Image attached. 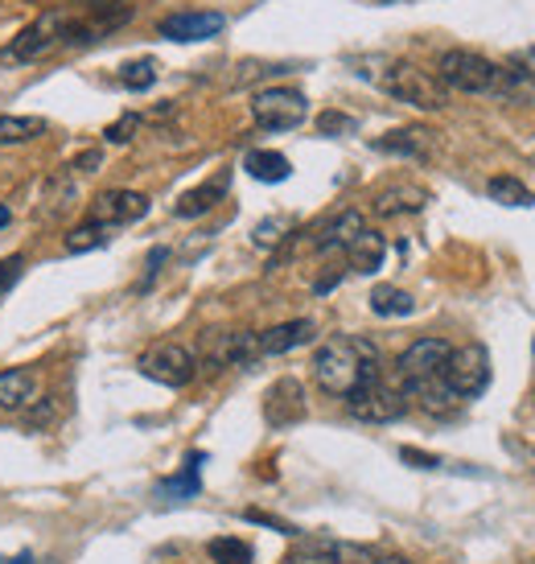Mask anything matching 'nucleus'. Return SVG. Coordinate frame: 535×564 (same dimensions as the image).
<instances>
[{
  "instance_id": "2",
  "label": "nucleus",
  "mask_w": 535,
  "mask_h": 564,
  "mask_svg": "<svg viewBox=\"0 0 535 564\" xmlns=\"http://www.w3.org/2000/svg\"><path fill=\"white\" fill-rule=\"evenodd\" d=\"M437 79L454 91L466 95H490V91H515L520 87V75L515 70H503L490 58L473 54V50H445L441 54V75Z\"/></svg>"
},
{
  "instance_id": "24",
  "label": "nucleus",
  "mask_w": 535,
  "mask_h": 564,
  "mask_svg": "<svg viewBox=\"0 0 535 564\" xmlns=\"http://www.w3.org/2000/svg\"><path fill=\"white\" fill-rule=\"evenodd\" d=\"M371 310L379 317H408L416 310V301H412V293L395 289V284H379L375 293H371Z\"/></svg>"
},
{
  "instance_id": "25",
  "label": "nucleus",
  "mask_w": 535,
  "mask_h": 564,
  "mask_svg": "<svg viewBox=\"0 0 535 564\" xmlns=\"http://www.w3.org/2000/svg\"><path fill=\"white\" fill-rule=\"evenodd\" d=\"M404 395H416V400H421L428 412H437V416H441V412H454V408H457V395L445 388L441 376L428 379V383H416V388H404Z\"/></svg>"
},
{
  "instance_id": "18",
  "label": "nucleus",
  "mask_w": 535,
  "mask_h": 564,
  "mask_svg": "<svg viewBox=\"0 0 535 564\" xmlns=\"http://www.w3.org/2000/svg\"><path fill=\"white\" fill-rule=\"evenodd\" d=\"M383 256H387V243H383V236H379V231H362V236H354L347 243L350 268H354V272H362V276L379 272V268H383Z\"/></svg>"
},
{
  "instance_id": "8",
  "label": "nucleus",
  "mask_w": 535,
  "mask_h": 564,
  "mask_svg": "<svg viewBox=\"0 0 535 564\" xmlns=\"http://www.w3.org/2000/svg\"><path fill=\"white\" fill-rule=\"evenodd\" d=\"M141 371L149 379L165 383V388H186L189 379L198 376V359H194V350H186L182 343H157L141 359Z\"/></svg>"
},
{
  "instance_id": "1",
  "label": "nucleus",
  "mask_w": 535,
  "mask_h": 564,
  "mask_svg": "<svg viewBox=\"0 0 535 564\" xmlns=\"http://www.w3.org/2000/svg\"><path fill=\"white\" fill-rule=\"evenodd\" d=\"M314 379L321 392L347 400L362 383L379 379V346L367 338H330L326 346H317Z\"/></svg>"
},
{
  "instance_id": "21",
  "label": "nucleus",
  "mask_w": 535,
  "mask_h": 564,
  "mask_svg": "<svg viewBox=\"0 0 535 564\" xmlns=\"http://www.w3.org/2000/svg\"><path fill=\"white\" fill-rule=\"evenodd\" d=\"M281 564H338V540H326V535L297 540Z\"/></svg>"
},
{
  "instance_id": "23",
  "label": "nucleus",
  "mask_w": 535,
  "mask_h": 564,
  "mask_svg": "<svg viewBox=\"0 0 535 564\" xmlns=\"http://www.w3.org/2000/svg\"><path fill=\"white\" fill-rule=\"evenodd\" d=\"M46 132L42 116H0V144H30Z\"/></svg>"
},
{
  "instance_id": "4",
  "label": "nucleus",
  "mask_w": 535,
  "mask_h": 564,
  "mask_svg": "<svg viewBox=\"0 0 535 564\" xmlns=\"http://www.w3.org/2000/svg\"><path fill=\"white\" fill-rule=\"evenodd\" d=\"M441 379L457 400H473V395H482L487 392V383H490V350L487 346H478V343L449 350Z\"/></svg>"
},
{
  "instance_id": "7",
  "label": "nucleus",
  "mask_w": 535,
  "mask_h": 564,
  "mask_svg": "<svg viewBox=\"0 0 535 564\" xmlns=\"http://www.w3.org/2000/svg\"><path fill=\"white\" fill-rule=\"evenodd\" d=\"M347 408L350 416H359L367 424H387V421H400L408 412V395L400 392V388H392V383H383V376H379L371 383H362L359 392H350Z\"/></svg>"
},
{
  "instance_id": "5",
  "label": "nucleus",
  "mask_w": 535,
  "mask_h": 564,
  "mask_svg": "<svg viewBox=\"0 0 535 564\" xmlns=\"http://www.w3.org/2000/svg\"><path fill=\"white\" fill-rule=\"evenodd\" d=\"M305 116H309V99L293 87H268V91H255L252 99V120L264 132H288L305 124Z\"/></svg>"
},
{
  "instance_id": "15",
  "label": "nucleus",
  "mask_w": 535,
  "mask_h": 564,
  "mask_svg": "<svg viewBox=\"0 0 535 564\" xmlns=\"http://www.w3.org/2000/svg\"><path fill=\"white\" fill-rule=\"evenodd\" d=\"M428 203V189L421 186H392L383 189L375 198V215L379 219H395V215H416V210H425Z\"/></svg>"
},
{
  "instance_id": "11",
  "label": "nucleus",
  "mask_w": 535,
  "mask_h": 564,
  "mask_svg": "<svg viewBox=\"0 0 535 564\" xmlns=\"http://www.w3.org/2000/svg\"><path fill=\"white\" fill-rule=\"evenodd\" d=\"M222 30H227L222 13H174L157 25V33L170 42H206V37H219Z\"/></svg>"
},
{
  "instance_id": "12",
  "label": "nucleus",
  "mask_w": 535,
  "mask_h": 564,
  "mask_svg": "<svg viewBox=\"0 0 535 564\" xmlns=\"http://www.w3.org/2000/svg\"><path fill=\"white\" fill-rule=\"evenodd\" d=\"M264 416H268V424H281V429L305 416V388H301L297 379H281V383L268 388Z\"/></svg>"
},
{
  "instance_id": "16",
  "label": "nucleus",
  "mask_w": 535,
  "mask_h": 564,
  "mask_svg": "<svg viewBox=\"0 0 535 564\" xmlns=\"http://www.w3.org/2000/svg\"><path fill=\"white\" fill-rule=\"evenodd\" d=\"M362 231H367V219H362L359 210H342V215H334V219L321 227V236H317L314 248L317 251H338V248L347 251L350 239L362 236Z\"/></svg>"
},
{
  "instance_id": "20",
  "label": "nucleus",
  "mask_w": 535,
  "mask_h": 564,
  "mask_svg": "<svg viewBox=\"0 0 535 564\" xmlns=\"http://www.w3.org/2000/svg\"><path fill=\"white\" fill-rule=\"evenodd\" d=\"M203 462H206V454H189L186 470L177 474V478H165V482L157 486L161 499H170V502L194 499V495L203 490V478H198V470H203Z\"/></svg>"
},
{
  "instance_id": "6",
  "label": "nucleus",
  "mask_w": 535,
  "mask_h": 564,
  "mask_svg": "<svg viewBox=\"0 0 535 564\" xmlns=\"http://www.w3.org/2000/svg\"><path fill=\"white\" fill-rule=\"evenodd\" d=\"M66 21H70L66 13H42L37 21H30L25 30L17 33L9 46L0 50V58H4V63H30V58H42V54H50V50L66 37Z\"/></svg>"
},
{
  "instance_id": "36",
  "label": "nucleus",
  "mask_w": 535,
  "mask_h": 564,
  "mask_svg": "<svg viewBox=\"0 0 535 564\" xmlns=\"http://www.w3.org/2000/svg\"><path fill=\"white\" fill-rule=\"evenodd\" d=\"M99 165H103V153H99V149H91V153H83V158L75 161L70 170H75V173H95Z\"/></svg>"
},
{
  "instance_id": "39",
  "label": "nucleus",
  "mask_w": 535,
  "mask_h": 564,
  "mask_svg": "<svg viewBox=\"0 0 535 564\" xmlns=\"http://www.w3.org/2000/svg\"><path fill=\"white\" fill-rule=\"evenodd\" d=\"M0 564H33V556L25 552V556H17V561H0Z\"/></svg>"
},
{
  "instance_id": "13",
  "label": "nucleus",
  "mask_w": 535,
  "mask_h": 564,
  "mask_svg": "<svg viewBox=\"0 0 535 564\" xmlns=\"http://www.w3.org/2000/svg\"><path fill=\"white\" fill-rule=\"evenodd\" d=\"M317 326L309 317H297V322H284V326H272L260 334V355H288L297 346L314 343Z\"/></svg>"
},
{
  "instance_id": "33",
  "label": "nucleus",
  "mask_w": 535,
  "mask_h": 564,
  "mask_svg": "<svg viewBox=\"0 0 535 564\" xmlns=\"http://www.w3.org/2000/svg\"><path fill=\"white\" fill-rule=\"evenodd\" d=\"M21 268H25V260H21V256H9V260H0V297H4V293H9V289L17 284Z\"/></svg>"
},
{
  "instance_id": "26",
  "label": "nucleus",
  "mask_w": 535,
  "mask_h": 564,
  "mask_svg": "<svg viewBox=\"0 0 535 564\" xmlns=\"http://www.w3.org/2000/svg\"><path fill=\"white\" fill-rule=\"evenodd\" d=\"M487 194L494 198V203H503V206H535V194L527 186H523L520 177H490V186Z\"/></svg>"
},
{
  "instance_id": "27",
  "label": "nucleus",
  "mask_w": 535,
  "mask_h": 564,
  "mask_svg": "<svg viewBox=\"0 0 535 564\" xmlns=\"http://www.w3.org/2000/svg\"><path fill=\"white\" fill-rule=\"evenodd\" d=\"M206 556L215 564H252V544L248 540H236V535H222V540H210L206 544Z\"/></svg>"
},
{
  "instance_id": "37",
  "label": "nucleus",
  "mask_w": 535,
  "mask_h": 564,
  "mask_svg": "<svg viewBox=\"0 0 535 564\" xmlns=\"http://www.w3.org/2000/svg\"><path fill=\"white\" fill-rule=\"evenodd\" d=\"M371 564H412L408 556H375Z\"/></svg>"
},
{
  "instance_id": "30",
  "label": "nucleus",
  "mask_w": 535,
  "mask_h": 564,
  "mask_svg": "<svg viewBox=\"0 0 535 564\" xmlns=\"http://www.w3.org/2000/svg\"><path fill=\"white\" fill-rule=\"evenodd\" d=\"M137 128H141V116H137V111H128V116H120L116 124H108L103 141H108V144H128L132 137H137Z\"/></svg>"
},
{
  "instance_id": "19",
  "label": "nucleus",
  "mask_w": 535,
  "mask_h": 564,
  "mask_svg": "<svg viewBox=\"0 0 535 564\" xmlns=\"http://www.w3.org/2000/svg\"><path fill=\"white\" fill-rule=\"evenodd\" d=\"M222 194H227V173L215 177V182H206V186H198V189H186V194L177 198L174 215L177 219H198V215H206L210 206L219 203Z\"/></svg>"
},
{
  "instance_id": "10",
  "label": "nucleus",
  "mask_w": 535,
  "mask_h": 564,
  "mask_svg": "<svg viewBox=\"0 0 535 564\" xmlns=\"http://www.w3.org/2000/svg\"><path fill=\"white\" fill-rule=\"evenodd\" d=\"M149 215V198L137 194V189H103L91 203V215L87 223H99V227H124V223H137Z\"/></svg>"
},
{
  "instance_id": "29",
  "label": "nucleus",
  "mask_w": 535,
  "mask_h": 564,
  "mask_svg": "<svg viewBox=\"0 0 535 564\" xmlns=\"http://www.w3.org/2000/svg\"><path fill=\"white\" fill-rule=\"evenodd\" d=\"M108 231L111 227H99V223H83V227H75L70 236H66V251H95L108 243Z\"/></svg>"
},
{
  "instance_id": "38",
  "label": "nucleus",
  "mask_w": 535,
  "mask_h": 564,
  "mask_svg": "<svg viewBox=\"0 0 535 564\" xmlns=\"http://www.w3.org/2000/svg\"><path fill=\"white\" fill-rule=\"evenodd\" d=\"M9 223H13V210L0 203V227H9Z\"/></svg>"
},
{
  "instance_id": "14",
  "label": "nucleus",
  "mask_w": 535,
  "mask_h": 564,
  "mask_svg": "<svg viewBox=\"0 0 535 564\" xmlns=\"http://www.w3.org/2000/svg\"><path fill=\"white\" fill-rule=\"evenodd\" d=\"M37 400V371L17 367V371H0V408H30Z\"/></svg>"
},
{
  "instance_id": "31",
  "label": "nucleus",
  "mask_w": 535,
  "mask_h": 564,
  "mask_svg": "<svg viewBox=\"0 0 535 564\" xmlns=\"http://www.w3.org/2000/svg\"><path fill=\"white\" fill-rule=\"evenodd\" d=\"M317 132L321 137H347V132H354V120L342 116V111H321L317 116Z\"/></svg>"
},
{
  "instance_id": "28",
  "label": "nucleus",
  "mask_w": 535,
  "mask_h": 564,
  "mask_svg": "<svg viewBox=\"0 0 535 564\" xmlns=\"http://www.w3.org/2000/svg\"><path fill=\"white\" fill-rule=\"evenodd\" d=\"M120 83L128 91H149L157 83V63L153 58H132V63L120 66Z\"/></svg>"
},
{
  "instance_id": "32",
  "label": "nucleus",
  "mask_w": 535,
  "mask_h": 564,
  "mask_svg": "<svg viewBox=\"0 0 535 564\" xmlns=\"http://www.w3.org/2000/svg\"><path fill=\"white\" fill-rule=\"evenodd\" d=\"M284 231H288V219H264L255 227V243H260V248H276Z\"/></svg>"
},
{
  "instance_id": "22",
  "label": "nucleus",
  "mask_w": 535,
  "mask_h": 564,
  "mask_svg": "<svg viewBox=\"0 0 535 564\" xmlns=\"http://www.w3.org/2000/svg\"><path fill=\"white\" fill-rule=\"evenodd\" d=\"M243 165H248V173H252L255 182H284V177L293 173L288 158H284V153H276V149H252Z\"/></svg>"
},
{
  "instance_id": "3",
  "label": "nucleus",
  "mask_w": 535,
  "mask_h": 564,
  "mask_svg": "<svg viewBox=\"0 0 535 564\" xmlns=\"http://www.w3.org/2000/svg\"><path fill=\"white\" fill-rule=\"evenodd\" d=\"M383 91L395 95L400 104H412V108H421V111H441L445 104H449L445 83L437 79V75L421 70V66H412V63L387 66V75H383Z\"/></svg>"
},
{
  "instance_id": "40",
  "label": "nucleus",
  "mask_w": 535,
  "mask_h": 564,
  "mask_svg": "<svg viewBox=\"0 0 535 564\" xmlns=\"http://www.w3.org/2000/svg\"><path fill=\"white\" fill-rule=\"evenodd\" d=\"M87 4H95V9H111L116 0H87Z\"/></svg>"
},
{
  "instance_id": "34",
  "label": "nucleus",
  "mask_w": 535,
  "mask_h": 564,
  "mask_svg": "<svg viewBox=\"0 0 535 564\" xmlns=\"http://www.w3.org/2000/svg\"><path fill=\"white\" fill-rule=\"evenodd\" d=\"M400 457H404L408 466H416V470H441V457L421 454V449H400Z\"/></svg>"
},
{
  "instance_id": "9",
  "label": "nucleus",
  "mask_w": 535,
  "mask_h": 564,
  "mask_svg": "<svg viewBox=\"0 0 535 564\" xmlns=\"http://www.w3.org/2000/svg\"><path fill=\"white\" fill-rule=\"evenodd\" d=\"M454 346L441 343V338H416V343L395 359V376L404 379V388H416V383H428L445 371V359H449Z\"/></svg>"
},
{
  "instance_id": "41",
  "label": "nucleus",
  "mask_w": 535,
  "mask_h": 564,
  "mask_svg": "<svg viewBox=\"0 0 535 564\" xmlns=\"http://www.w3.org/2000/svg\"><path fill=\"white\" fill-rule=\"evenodd\" d=\"M527 58H532V66H535V54H527Z\"/></svg>"
},
{
  "instance_id": "35",
  "label": "nucleus",
  "mask_w": 535,
  "mask_h": 564,
  "mask_svg": "<svg viewBox=\"0 0 535 564\" xmlns=\"http://www.w3.org/2000/svg\"><path fill=\"white\" fill-rule=\"evenodd\" d=\"M165 260H170V251H165V248H153V256H149V264H144V281H141V289H144L149 281H153V276H157V268L165 264Z\"/></svg>"
},
{
  "instance_id": "17",
  "label": "nucleus",
  "mask_w": 535,
  "mask_h": 564,
  "mask_svg": "<svg viewBox=\"0 0 535 564\" xmlns=\"http://www.w3.org/2000/svg\"><path fill=\"white\" fill-rule=\"evenodd\" d=\"M379 153H400V158H428L433 153V132L425 128H395L375 141Z\"/></svg>"
}]
</instances>
